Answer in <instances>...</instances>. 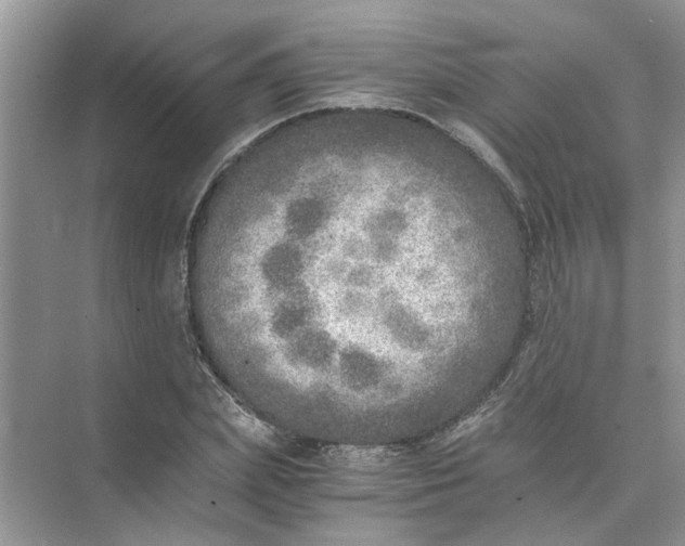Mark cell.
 I'll return each instance as SVG.
<instances>
[{
	"label": "cell",
	"mask_w": 685,
	"mask_h": 546,
	"mask_svg": "<svg viewBox=\"0 0 685 546\" xmlns=\"http://www.w3.org/2000/svg\"><path fill=\"white\" fill-rule=\"evenodd\" d=\"M388 213L361 205L314 209L273 243L255 296L285 337L348 340L409 327Z\"/></svg>",
	"instance_id": "1"
}]
</instances>
